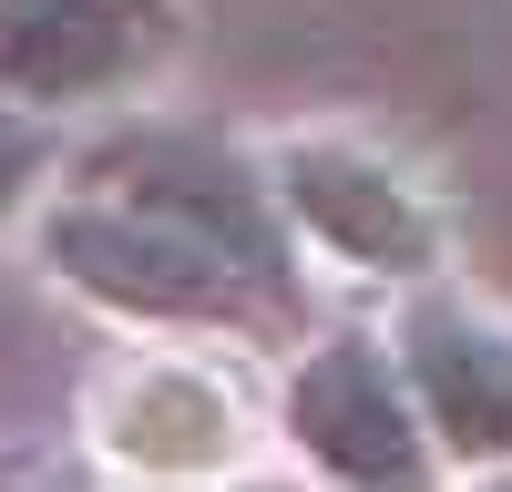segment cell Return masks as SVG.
Returning <instances> with one entry per match:
<instances>
[{
  "instance_id": "1",
  "label": "cell",
  "mask_w": 512,
  "mask_h": 492,
  "mask_svg": "<svg viewBox=\"0 0 512 492\" xmlns=\"http://www.w3.org/2000/svg\"><path fill=\"white\" fill-rule=\"evenodd\" d=\"M52 257L72 287H93V298L134 308V318H205V328H256L277 318L287 298L256 267H236L205 226L185 216H154L134 195H93V205H62L52 216Z\"/></svg>"
},
{
  "instance_id": "2",
  "label": "cell",
  "mask_w": 512,
  "mask_h": 492,
  "mask_svg": "<svg viewBox=\"0 0 512 492\" xmlns=\"http://www.w3.org/2000/svg\"><path fill=\"white\" fill-rule=\"evenodd\" d=\"M103 195H134L154 205V216H185L226 246L236 267H256L277 287V298H297V267H287V185H267L246 154L205 144V134H175V123H134V134H103L93 164H82Z\"/></svg>"
},
{
  "instance_id": "3",
  "label": "cell",
  "mask_w": 512,
  "mask_h": 492,
  "mask_svg": "<svg viewBox=\"0 0 512 492\" xmlns=\"http://www.w3.org/2000/svg\"><path fill=\"white\" fill-rule=\"evenodd\" d=\"M287 421L338 482H431V410L420 380L390 369L369 339H328L308 349V369L287 380Z\"/></svg>"
},
{
  "instance_id": "4",
  "label": "cell",
  "mask_w": 512,
  "mask_h": 492,
  "mask_svg": "<svg viewBox=\"0 0 512 492\" xmlns=\"http://www.w3.org/2000/svg\"><path fill=\"white\" fill-rule=\"evenodd\" d=\"M400 369L420 380V410L461 462L512 451V328H492L461 298H420L400 328Z\"/></svg>"
},
{
  "instance_id": "5",
  "label": "cell",
  "mask_w": 512,
  "mask_h": 492,
  "mask_svg": "<svg viewBox=\"0 0 512 492\" xmlns=\"http://www.w3.org/2000/svg\"><path fill=\"white\" fill-rule=\"evenodd\" d=\"M134 0H0V93L82 103L134 72Z\"/></svg>"
},
{
  "instance_id": "6",
  "label": "cell",
  "mask_w": 512,
  "mask_h": 492,
  "mask_svg": "<svg viewBox=\"0 0 512 492\" xmlns=\"http://www.w3.org/2000/svg\"><path fill=\"white\" fill-rule=\"evenodd\" d=\"M277 185H287V205L338 246V257H359V267H431V216H420L410 185H390L369 154H349V144H287Z\"/></svg>"
},
{
  "instance_id": "7",
  "label": "cell",
  "mask_w": 512,
  "mask_h": 492,
  "mask_svg": "<svg viewBox=\"0 0 512 492\" xmlns=\"http://www.w3.org/2000/svg\"><path fill=\"white\" fill-rule=\"evenodd\" d=\"M41 175H52V123L21 113V93H11V103H0V216H11Z\"/></svg>"
}]
</instances>
